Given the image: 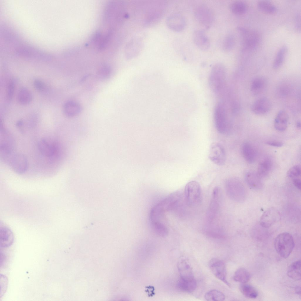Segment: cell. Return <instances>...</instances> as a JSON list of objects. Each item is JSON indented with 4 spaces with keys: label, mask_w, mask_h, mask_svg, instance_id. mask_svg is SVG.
<instances>
[{
    "label": "cell",
    "mask_w": 301,
    "mask_h": 301,
    "mask_svg": "<svg viewBox=\"0 0 301 301\" xmlns=\"http://www.w3.org/2000/svg\"><path fill=\"white\" fill-rule=\"evenodd\" d=\"M295 292L296 294H298L300 295H301V291H300V287H297L295 289Z\"/></svg>",
    "instance_id": "45"
},
{
    "label": "cell",
    "mask_w": 301,
    "mask_h": 301,
    "mask_svg": "<svg viewBox=\"0 0 301 301\" xmlns=\"http://www.w3.org/2000/svg\"><path fill=\"white\" fill-rule=\"evenodd\" d=\"M231 11L237 15L244 14L246 11L247 6L245 3L243 1H235L231 3L230 6Z\"/></svg>",
    "instance_id": "31"
},
{
    "label": "cell",
    "mask_w": 301,
    "mask_h": 301,
    "mask_svg": "<svg viewBox=\"0 0 301 301\" xmlns=\"http://www.w3.org/2000/svg\"><path fill=\"white\" fill-rule=\"evenodd\" d=\"M208 157L215 164L219 166L223 165L226 162V155L223 145L217 142L212 143L210 147Z\"/></svg>",
    "instance_id": "10"
},
{
    "label": "cell",
    "mask_w": 301,
    "mask_h": 301,
    "mask_svg": "<svg viewBox=\"0 0 301 301\" xmlns=\"http://www.w3.org/2000/svg\"><path fill=\"white\" fill-rule=\"evenodd\" d=\"M271 107L269 100L266 97H262L256 100L252 104V112L257 115H262L267 113Z\"/></svg>",
    "instance_id": "17"
},
{
    "label": "cell",
    "mask_w": 301,
    "mask_h": 301,
    "mask_svg": "<svg viewBox=\"0 0 301 301\" xmlns=\"http://www.w3.org/2000/svg\"><path fill=\"white\" fill-rule=\"evenodd\" d=\"M178 266L180 278L186 280L195 279L192 267L188 260L181 258L178 262Z\"/></svg>",
    "instance_id": "18"
},
{
    "label": "cell",
    "mask_w": 301,
    "mask_h": 301,
    "mask_svg": "<svg viewBox=\"0 0 301 301\" xmlns=\"http://www.w3.org/2000/svg\"><path fill=\"white\" fill-rule=\"evenodd\" d=\"M250 277V275L247 270L244 268L240 267L235 271L233 278L235 281L243 284L248 282Z\"/></svg>",
    "instance_id": "29"
},
{
    "label": "cell",
    "mask_w": 301,
    "mask_h": 301,
    "mask_svg": "<svg viewBox=\"0 0 301 301\" xmlns=\"http://www.w3.org/2000/svg\"><path fill=\"white\" fill-rule=\"evenodd\" d=\"M296 126H297V127L298 128H299V129L300 128L301 124H300V122L298 121V122H297V123H296Z\"/></svg>",
    "instance_id": "47"
},
{
    "label": "cell",
    "mask_w": 301,
    "mask_h": 301,
    "mask_svg": "<svg viewBox=\"0 0 301 301\" xmlns=\"http://www.w3.org/2000/svg\"><path fill=\"white\" fill-rule=\"evenodd\" d=\"M225 188L227 195L232 200L238 203L245 200V189L238 179L233 178L227 179L225 182Z\"/></svg>",
    "instance_id": "2"
},
{
    "label": "cell",
    "mask_w": 301,
    "mask_h": 301,
    "mask_svg": "<svg viewBox=\"0 0 301 301\" xmlns=\"http://www.w3.org/2000/svg\"><path fill=\"white\" fill-rule=\"evenodd\" d=\"M205 232L208 235L214 237H221L223 235V232L220 227L212 226L210 224L206 227Z\"/></svg>",
    "instance_id": "38"
},
{
    "label": "cell",
    "mask_w": 301,
    "mask_h": 301,
    "mask_svg": "<svg viewBox=\"0 0 301 301\" xmlns=\"http://www.w3.org/2000/svg\"><path fill=\"white\" fill-rule=\"evenodd\" d=\"M272 165L270 158H267L263 159L259 164L257 173L262 178L265 177L270 171Z\"/></svg>",
    "instance_id": "27"
},
{
    "label": "cell",
    "mask_w": 301,
    "mask_h": 301,
    "mask_svg": "<svg viewBox=\"0 0 301 301\" xmlns=\"http://www.w3.org/2000/svg\"><path fill=\"white\" fill-rule=\"evenodd\" d=\"M187 204L191 207L199 205L202 199L201 189L199 183L195 181H191L186 185L184 193Z\"/></svg>",
    "instance_id": "4"
},
{
    "label": "cell",
    "mask_w": 301,
    "mask_h": 301,
    "mask_svg": "<svg viewBox=\"0 0 301 301\" xmlns=\"http://www.w3.org/2000/svg\"><path fill=\"white\" fill-rule=\"evenodd\" d=\"M265 78L262 76H258L253 79L250 84V89L252 93L257 95L261 92L267 85Z\"/></svg>",
    "instance_id": "25"
},
{
    "label": "cell",
    "mask_w": 301,
    "mask_h": 301,
    "mask_svg": "<svg viewBox=\"0 0 301 301\" xmlns=\"http://www.w3.org/2000/svg\"><path fill=\"white\" fill-rule=\"evenodd\" d=\"M15 85L14 82L11 81L8 84L6 93V96L7 100H11L13 96Z\"/></svg>",
    "instance_id": "40"
},
{
    "label": "cell",
    "mask_w": 301,
    "mask_h": 301,
    "mask_svg": "<svg viewBox=\"0 0 301 301\" xmlns=\"http://www.w3.org/2000/svg\"><path fill=\"white\" fill-rule=\"evenodd\" d=\"M111 70L110 67L106 64L100 66L97 70L96 75L98 79L104 81L108 78L111 75Z\"/></svg>",
    "instance_id": "33"
},
{
    "label": "cell",
    "mask_w": 301,
    "mask_h": 301,
    "mask_svg": "<svg viewBox=\"0 0 301 301\" xmlns=\"http://www.w3.org/2000/svg\"><path fill=\"white\" fill-rule=\"evenodd\" d=\"M281 215L276 208L272 207L266 210L261 217L260 224L264 228H269L276 223L279 221Z\"/></svg>",
    "instance_id": "12"
},
{
    "label": "cell",
    "mask_w": 301,
    "mask_h": 301,
    "mask_svg": "<svg viewBox=\"0 0 301 301\" xmlns=\"http://www.w3.org/2000/svg\"><path fill=\"white\" fill-rule=\"evenodd\" d=\"M237 29L240 36L241 45L243 50L253 49L258 46L260 40L258 32L241 26L238 27Z\"/></svg>",
    "instance_id": "5"
},
{
    "label": "cell",
    "mask_w": 301,
    "mask_h": 301,
    "mask_svg": "<svg viewBox=\"0 0 301 301\" xmlns=\"http://www.w3.org/2000/svg\"><path fill=\"white\" fill-rule=\"evenodd\" d=\"M194 15L198 23L206 29L210 28L214 20V16L212 11L205 5L198 6L195 10Z\"/></svg>",
    "instance_id": "9"
},
{
    "label": "cell",
    "mask_w": 301,
    "mask_h": 301,
    "mask_svg": "<svg viewBox=\"0 0 301 301\" xmlns=\"http://www.w3.org/2000/svg\"><path fill=\"white\" fill-rule=\"evenodd\" d=\"M38 148L40 152L47 157H51L56 154L58 146L51 139L43 138L38 143Z\"/></svg>",
    "instance_id": "14"
},
{
    "label": "cell",
    "mask_w": 301,
    "mask_h": 301,
    "mask_svg": "<svg viewBox=\"0 0 301 301\" xmlns=\"http://www.w3.org/2000/svg\"><path fill=\"white\" fill-rule=\"evenodd\" d=\"M81 105L73 101H68L64 104L63 111L64 115L69 118H73L80 114L81 111Z\"/></svg>",
    "instance_id": "20"
},
{
    "label": "cell",
    "mask_w": 301,
    "mask_h": 301,
    "mask_svg": "<svg viewBox=\"0 0 301 301\" xmlns=\"http://www.w3.org/2000/svg\"><path fill=\"white\" fill-rule=\"evenodd\" d=\"M9 164L12 170L18 174L24 173L28 167V161L26 157L21 153L13 155L9 160Z\"/></svg>",
    "instance_id": "13"
},
{
    "label": "cell",
    "mask_w": 301,
    "mask_h": 301,
    "mask_svg": "<svg viewBox=\"0 0 301 301\" xmlns=\"http://www.w3.org/2000/svg\"><path fill=\"white\" fill-rule=\"evenodd\" d=\"M301 168L299 165H296L291 167L287 173V176L290 178H295L300 176Z\"/></svg>",
    "instance_id": "39"
},
{
    "label": "cell",
    "mask_w": 301,
    "mask_h": 301,
    "mask_svg": "<svg viewBox=\"0 0 301 301\" xmlns=\"http://www.w3.org/2000/svg\"><path fill=\"white\" fill-rule=\"evenodd\" d=\"M23 123V121H19L17 123L16 125H17V126H22V125Z\"/></svg>",
    "instance_id": "46"
},
{
    "label": "cell",
    "mask_w": 301,
    "mask_h": 301,
    "mask_svg": "<svg viewBox=\"0 0 301 301\" xmlns=\"http://www.w3.org/2000/svg\"><path fill=\"white\" fill-rule=\"evenodd\" d=\"M18 102L22 105H27L31 101L32 99V95L30 91L27 89L23 88L19 91L17 96Z\"/></svg>",
    "instance_id": "30"
},
{
    "label": "cell",
    "mask_w": 301,
    "mask_h": 301,
    "mask_svg": "<svg viewBox=\"0 0 301 301\" xmlns=\"http://www.w3.org/2000/svg\"><path fill=\"white\" fill-rule=\"evenodd\" d=\"M300 260H298L291 263L289 266L287 271V275L292 279L298 280L301 278Z\"/></svg>",
    "instance_id": "28"
},
{
    "label": "cell",
    "mask_w": 301,
    "mask_h": 301,
    "mask_svg": "<svg viewBox=\"0 0 301 301\" xmlns=\"http://www.w3.org/2000/svg\"><path fill=\"white\" fill-rule=\"evenodd\" d=\"M266 144L270 146L280 147L283 145V143L280 142L275 141H268L265 142Z\"/></svg>",
    "instance_id": "42"
},
{
    "label": "cell",
    "mask_w": 301,
    "mask_h": 301,
    "mask_svg": "<svg viewBox=\"0 0 301 301\" xmlns=\"http://www.w3.org/2000/svg\"><path fill=\"white\" fill-rule=\"evenodd\" d=\"M214 120L218 132L220 134L225 133L228 125L226 107L224 103L220 102L217 105L214 111Z\"/></svg>",
    "instance_id": "7"
},
{
    "label": "cell",
    "mask_w": 301,
    "mask_h": 301,
    "mask_svg": "<svg viewBox=\"0 0 301 301\" xmlns=\"http://www.w3.org/2000/svg\"><path fill=\"white\" fill-rule=\"evenodd\" d=\"M287 51V48L285 46H282L278 51L273 64V67L274 69H278L281 66Z\"/></svg>",
    "instance_id": "34"
},
{
    "label": "cell",
    "mask_w": 301,
    "mask_h": 301,
    "mask_svg": "<svg viewBox=\"0 0 301 301\" xmlns=\"http://www.w3.org/2000/svg\"><path fill=\"white\" fill-rule=\"evenodd\" d=\"M140 40L135 39L127 45L126 49V54L128 58H132L136 56L141 49L142 44Z\"/></svg>",
    "instance_id": "23"
},
{
    "label": "cell",
    "mask_w": 301,
    "mask_h": 301,
    "mask_svg": "<svg viewBox=\"0 0 301 301\" xmlns=\"http://www.w3.org/2000/svg\"><path fill=\"white\" fill-rule=\"evenodd\" d=\"M205 298L207 301H223L225 300V297L221 292L214 289L205 293Z\"/></svg>",
    "instance_id": "36"
},
{
    "label": "cell",
    "mask_w": 301,
    "mask_h": 301,
    "mask_svg": "<svg viewBox=\"0 0 301 301\" xmlns=\"http://www.w3.org/2000/svg\"><path fill=\"white\" fill-rule=\"evenodd\" d=\"M193 39L196 46L202 51H206L210 47V40L203 30L195 31L193 34Z\"/></svg>",
    "instance_id": "19"
},
{
    "label": "cell",
    "mask_w": 301,
    "mask_h": 301,
    "mask_svg": "<svg viewBox=\"0 0 301 301\" xmlns=\"http://www.w3.org/2000/svg\"><path fill=\"white\" fill-rule=\"evenodd\" d=\"M209 266L212 273L216 278L229 287H230L226 279V265L223 261L217 258L212 259L210 262Z\"/></svg>",
    "instance_id": "11"
},
{
    "label": "cell",
    "mask_w": 301,
    "mask_h": 301,
    "mask_svg": "<svg viewBox=\"0 0 301 301\" xmlns=\"http://www.w3.org/2000/svg\"><path fill=\"white\" fill-rule=\"evenodd\" d=\"M197 283L194 279L186 280L180 278L177 283V287L180 290L190 293L193 292L197 287Z\"/></svg>",
    "instance_id": "26"
},
{
    "label": "cell",
    "mask_w": 301,
    "mask_h": 301,
    "mask_svg": "<svg viewBox=\"0 0 301 301\" xmlns=\"http://www.w3.org/2000/svg\"><path fill=\"white\" fill-rule=\"evenodd\" d=\"M0 155L3 158L11 156L15 147V142L11 134L3 127L0 128Z\"/></svg>",
    "instance_id": "8"
},
{
    "label": "cell",
    "mask_w": 301,
    "mask_h": 301,
    "mask_svg": "<svg viewBox=\"0 0 301 301\" xmlns=\"http://www.w3.org/2000/svg\"><path fill=\"white\" fill-rule=\"evenodd\" d=\"M241 152L245 160L249 163L254 162L256 156V152L253 146L249 143L245 142L241 147Z\"/></svg>",
    "instance_id": "24"
},
{
    "label": "cell",
    "mask_w": 301,
    "mask_h": 301,
    "mask_svg": "<svg viewBox=\"0 0 301 301\" xmlns=\"http://www.w3.org/2000/svg\"><path fill=\"white\" fill-rule=\"evenodd\" d=\"M240 290L244 296L249 298H255L258 295V292L256 289L248 284H242L240 287Z\"/></svg>",
    "instance_id": "32"
},
{
    "label": "cell",
    "mask_w": 301,
    "mask_h": 301,
    "mask_svg": "<svg viewBox=\"0 0 301 301\" xmlns=\"http://www.w3.org/2000/svg\"><path fill=\"white\" fill-rule=\"evenodd\" d=\"M288 115L285 111L281 110L277 114L274 120V126L277 131H285L287 127Z\"/></svg>",
    "instance_id": "22"
},
{
    "label": "cell",
    "mask_w": 301,
    "mask_h": 301,
    "mask_svg": "<svg viewBox=\"0 0 301 301\" xmlns=\"http://www.w3.org/2000/svg\"><path fill=\"white\" fill-rule=\"evenodd\" d=\"M34 85L36 89L39 91H43L45 88L44 83L39 79L35 80L34 81Z\"/></svg>",
    "instance_id": "41"
},
{
    "label": "cell",
    "mask_w": 301,
    "mask_h": 301,
    "mask_svg": "<svg viewBox=\"0 0 301 301\" xmlns=\"http://www.w3.org/2000/svg\"><path fill=\"white\" fill-rule=\"evenodd\" d=\"M168 26L175 31H183L185 28L186 22L184 17L181 15L174 14L169 15L166 20Z\"/></svg>",
    "instance_id": "15"
},
{
    "label": "cell",
    "mask_w": 301,
    "mask_h": 301,
    "mask_svg": "<svg viewBox=\"0 0 301 301\" xmlns=\"http://www.w3.org/2000/svg\"><path fill=\"white\" fill-rule=\"evenodd\" d=\"M226 78L224 65L220 63L215 64L211 69L209 78V84L212 91L217 94H222L225 86Z\"/></svg>",
    "instance_id": "1"
},
{
    "label": "cell",
    "mask_w": 301,
    "mask_h": 301,
    "mask_svg": "<svg viewBox=\"0 0 301 301\" xmlns=\"http://www.w3.org/2000/svg\"><path fill=\"white\" fill-rule=\"evenodd\" d=\"M274 246L277 253L286 258L290 255L295 246L294 239L289 233L284 232L278 235L274 241Z\"/></svg>",
    "instance_id": "3"
},
{
    "label": "cell",
    "mask_w": 301,
    "mask_h": 301,
    "mask_svg": "<svg viewBox=\"0 0 301 301\" xmlns=\"http://www.w3.org/2000/svg\"><path fill=\"white\" fill-rule=\"evenodd\" d=\"M222 193L219 187L213 189L210 203L206 213V218L209 224H211L217 218L220 210L222 201Z\"/></svg>",
    "instance_id": "6"
},
{
    "label": "cell",
    "mask_w": 301,
    "mask_h": 301,
    "mask_svg": "<svg viewBox=\"0 0 301 301\" xmlns=\"http://www.w3.org/2000/svg\"><path fill=\"white\" fill-rule=\"evenodd\" d=\"M257 6L261 11L268 14H273L276 11L275 6L270 2L267 1L262 0L258 2Z\"/></svg>",
    "instance_id": "35"
},
{
    "label": "cell",
    "mask_w": 301,
    "mask_h": 301,
    "mask_svg": "<svg viewBox=\"0 0 301 301\" xmlns=\"http://www.w3.org/2000/svg\"><path fill=\"white\" fill-rule=\"evenodd\" d=\"M292 182L294 185L298 190H301V183L300 178H293Z\"/></svg>",
    "instance_id": "44"
},
{
    "label": "cell",
    "mask_w": 301,
    "mask_h": 301,
    "mask_svg": "<svg viewBox=\"0 0 301 301\" xmlns=\"http://www.w3.org/2000/svg\"><path fill=\"white\" fill-rule=\"evenodd\" d=\"M14 240L13 234L10 228L4 223L0 222V247L6 248L10 246Z\"/></svg>",
    "instance_id": "16"
},
{
    "label": "cell",
    "mask_w": 301,
    "mask_h": 301,
    "mask_svg": "<svg viewBox=\"0 0 301 301\" xmlns=\"http://www.w3.org/2000/svg\"><path fill=\"white\" fill-rule=\"evenodd\" d=\"M235 44V39L232 34H229L224 38L222 43V48L225 52L231 51L234 47Z\"/></svg>",
    "instance_id": "37"
},
{
    "label": "cell",
    "mask_w": 301,
    "mask_h": 301,
    "mask_svg": "<svg viewBox=\"0 0 301 301\" xmlns=\"http://www.w3.org/2000/svg\"><path fill=\"white\" fill-rule=\"evenodd\" d=\"M295 26L296 30L298 31H300L301 29L300 16L298 14H297L295 18Z\"/></svg>",
    "instance_id": "43"
},
{
    "label": "cell",
    "mask_w": 301,
    "mask_h": 301,
    "mask_svg": "<svg viewBox=\"0 0 301 301\" xmlns=\"http://www.w3.org/2000/svg\"><path fill=\"white\" fill-rule=\"evenodd\" d=\"M245 178L248 186L252 189L259 190L263 187L262 178L257 173L248 172L245 174Z\"/></svg>",
    "instance_id": "21"
}]
</instances>
